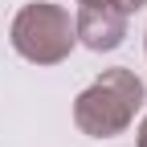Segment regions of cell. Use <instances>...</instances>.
Returning a JSON list of instances; mask_svg holds the SVG:
<instances>
[{
  "mask_svg": "<svg viewBox=\"0 0 147 147\" xmlns=\"http://www.w3.org/2000/svg\"><path fill=\"white\" fill-rule=\"evenodd\" d=\"M139 147H147V115H143V123H139Z\"/></svg>",
  "mask_w": 147,
  "mask_h": 147,
  "instance_id": "cell-5",
  "label": "cell"
},
{
  "mask_svg": "<svg viewBox=\"0 0 147 147\" xmlns=\"http://www.w3.org/2000/svg\"><path fill=\"white\" fill-rule=\"evenodd\" d=\"M78 4H110V8H119V12H135V8L147 4V0H78Z\"/></svg>",
  "mask_w": 147,
  "mask_h": 147,
  "instance_id": "cell-4",
  "label": "cell"
},
{
  "mask_svg": "<svg viewBox=\"0 0 147 147\" xmlns=\"http://www.w3.org/2000/svg\"><path fill=\"white\" fill-rule=\"evenodd\" d=\"M12 49L21 53L25 61H37V65H57L69 57L74 49V21L61 4H49V0H33L21 12L12 16Z\"/></svg>",
  "mask_w": 147,
  "mask_h": 147,
  "instance_id": "cell-2",
  "label": "cell"
},
{
  "mask_svg": "<svg viewBox=\"0 0 147 147\" xmlns=\"http://www.w3.org/2000/svg\"><path fill=\"white\" fill-rule=\"evenodd\" d=\"M139 106H143V82L135 78V69L115 65V69H102L78 94L74 123L90 139H110V135H123L135 123Z\"/></svg>",
  "mask_w": 147,
  "mask_h": 147,
  "instance_id": "cell-1",
  "label": "cell"
},
{
  "mask_svg": "<svg viewBox=\"0 0 147 147\" xmlns=\"http://www.w3.org/2000/svg\"><path fill=\"white\" fill-rule=\"evenodd\" d=\"M74 37L94 53L119 49L127 37V12L110 8V4H82L78 16H74Z\"/></svg>",
  "mask_w": 147,
  "mask_h": 147,
  "instance_id": "cell-3",
  "label": "cell"
}]
</instances>
